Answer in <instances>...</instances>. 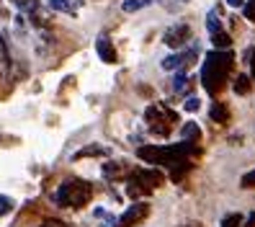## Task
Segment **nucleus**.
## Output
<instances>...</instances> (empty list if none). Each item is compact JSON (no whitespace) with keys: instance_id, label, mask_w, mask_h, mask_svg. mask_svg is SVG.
<instances>
[{"instance_id":"obj_9","label":"nucleus","mask_w":255,"mask_h":227,"mask_svg":"<svg viewBox=\"0 0 255 227\" xmlns=\"http://www.w3.org/2000/svg\"><path fill=\"white\" fill-rule=\"evenodd\" d=\"M144 163H152V165H157V158H160V147H152V145H144V147H139V153H137Z\"/></svg>"},{"instance_id":"obj_24","label":"nucleus","mask_w":255,"mask_h":227,"mask_svg":"<svg viewBox=\"0 0 255 227\" xmlns=\"http://www.w3.org/2000/svg\"><path fill=\"white\" fill-rule=\"evenodd\" d=\"M245 18H248V21H255V0H248V5H245Z\"/></svg>"},{"instance_id":"obj_11","label":"nucleus","mask_w":255,"mask_h":227,"mask_svg":"<svg viewBox=\"0 0 255 227\" xmlns=\"http://www.w3.org/2000/svg\"><path fill=\"white\" fill-rule=\"evenodd\" d=\"M188 171H191V163H188V160H178V163L170 165V178H173V181H181Z\"/></svg>"},{"instance_id":"obj_6","label":"nucleus","mask_w":255,"mask_h":227,"mask_svg":"<svg viewBox=\"0 0 255 227\" xmlns=\"http://www.w3.org/2000/svg\"><path fill=\"white\" fill-rule=\"evenodd\" d=\"M149 215V207L147 204H131L122 217H119V227H134L137 222H142Z\"/></svg>"},{"instance_id":"obj_10","label":"nucleus","mask_w":255,"mask_h":227,"mask_svg":"<svg viewBox=\"0 0 255 227\" xmlns=\"http://www.w3.org/2000/svg\"><path fill=\"white\" fill-rule=\"evenodd\" d=\"M96 155H109V147H103V145L85 147V150H80V153H75V160H80V158H96Z\"/></svg>"},{"instance_id":"obj_12","label":"nucleus","mask_w":255,"mask_h":227,"mask_svg":"<svg viewBox=\"0 0 255 227\" xmlns=\"http://www.w3.org/2000/svg\"><path fill=\"white\" fill-rule=\"evenodd\" d=\"M183 140L186 142H199L201 140V129L196 127V124H193V122H188V124H183Z\"/></svg>"},{"instance_id":"obj_5","label":"nucleus","mask_w":255,"mask_h":227,"mask_svg":"<svg viewBox=\"0 0 255 227\" xmlns=\"http://www.w3.org/2000/svg\"><path fill=\"white\" fill-rule=\"evenodd\" d=\"M131 181L149 191V189H157L162 181H165V176H162L160 171H155V168H139V171L131 173Z\"/></svg>"},{"instance_id":"obj_3","label":"nucleus","mask_w":255,"mask_h":227,"mask_svg":"<svg viewBox=\"0 0 255 227\" xmlns=\"http://www.w3.org/2000/svg\"><path fill=\"white\" fill-rule=\"evenodd\" d=\"M144 119L149 124V132L165 137V134H170V124L178 122V114L170 111V109H165V106H149V109L144 111Z\"/></svg>"},{"instance_id":"obj_17","label":"nucleus","mask_w":255,"mask_h":227,"mask_svg":"<svg viewBox=\"0 0 255 227\" xmlns=\"http://www.w3.org/2000/svg\"><path fill=\"white\" fill-rule=\"evenodd\" d=\"M144 5H149V0H122V10L124 13H137Z\"/></svg>"},{"instance_id":"obj_4","label":"nucleus","mask_w":255,"mask_h":227,"mask_svg":"<svg viewBox=\"0 0 255 227\" xmlns=\"http://www.w3.org/2000/svg\"><path fill=\"white\" fill-rule=\"evenodd\" d=\"M188 39H191V26H188V23H175V26H170L168 31H165V36H162V41L168 44L170 49H181Z\"/></svg>"},{"instance_id":"obj_23","label":"nucleus","mask_w":255,"mask_h":227,"mask_svg":"<svg viewBox=\"0 0 255 227\" xmlns=\"http://www.w3.org/2000/svg\"><path fill=\"white\" fill-rule=\"evenodd\" d=\"M183 106H186V111H191V114H193V111H199V109H201V101L191 96V98H188V101H186Z\"/></svg>"},{"instance_id":"obj_13","label":"nucleus","mask_w":255,"mask_h":227,"mask_svg":"<svg viewBox=\"0 0 255 227\" xmlns=\"http://www.w3.org/2000/svg\"><path fill=\"white\" fill-rule=\"evenodd\" d=\"M49 5L54 10H62V13H75L78 8V0H49Z\"/></svg>"},{"instance_id":"obj_16","label":"nucleus","mask_w":255,"mask_h":227,"mask_svg":"<svg viewBox=\"0 0 255 227\" xmlns=\"http://www.w3.org/2000/svg\"><path fill=\"white\" fill-rule=\"evenodd\" d=\"M235 93H237V96H248V93H250V78H248V75H237Z\"/></svg>"},{"instance_id":"obj_15","label":"nucleus","mask_w":255,"mask_h":227,"mask_svg":"<svg viewBox=\"0 0 255 227\" xmlns=\"http://www.w3.org/2000/svg\"><path fill=\"white\" fill-rule=\"evenodd\" d=\"M127 171V163H106L103 165V176L106 178H116L119 173H124Z\"/></svg>"},{"instance_id":"obj_20","label":"nucleus","mask_w":255,"mask_h":227,"mask_svg":"<svg viewBox=\"0 0 255 227\" xmlns=\"http://www.w3.org/2000/svg\"><path fill=\"white\" fill-rule=\"evenodd\" d=\"M240 186H243V189H255V171L245 173L243 181H240Z\"/></svg>"},{"instance_id":"obj_27","label":"nucleus","mask_w":255,"mask_h":227,"mask_svg":"<svg viewBox=\"0 0 255 227\" xmlns=\"http://www.w3.org/2000/svg\"><path fill=\"white\" fill-rule=\"evenodd\" d=\"M248 227H255V212H253V215L248 217Z\"/></svg>"},{"instance_id":"obj_7","label":"nucleus","mask_w":255,"mask_h":227,"mask_svg":"<svg viewBox=\"0 0 255 227\" xmlns=\"http://www.w3.org/2000/svg\"><path fill=\"white\" fill-rule=\"evenodd\" d=\"M96 52H98V57H101L106 65H114V62H116V49H114V41H111L109 36H98Z\"/></svg>"},{"instance_id":"obj_14","label":"nucleus","mask_w":255,"mask_h":227,"mask_svg":"<svg viewBox=\"0 0 255 227\" xmlns=\"http://www.w3.org/2000/svg\"><path fill=\"white\" fill-rule=\"evenodd\" d=\"M212 41H214V47H217V49H230V47H232V39H230L227 31H217V34H212Z\"/></svg>"},{"instance_id":"obj_26","label":"nucleus","mask_w":255,"mask_h":227,"mask_svg":"<svg viewBox=\"0 0 255 227\" xmlns=\"http://www.w3.org/2000/svg\"><path fill=\"white\" fill-rule=\"evenodd\" d=\"M44 227H67V225H62V222H47Z\"/></svg>"},{"instance_id":"obj_21","label":"nucleus","mask_w":255,"mask_h":227,"mask_svg":"<svg viewBox=\"0 0 255 227\" xmlns=\"http://www.w3.org/2000/svg\"><path fill=\"white\" fill-rule=\"evenodd\" d=\"M10 209H13V202L8 199V196H0V217H5Z\"/></svg>"},{"instance_id":"obj_8","label":"nucleus","mask_w":255,"mask_h":227,"mask_svg":"<svg viewBox=\"0 0 255 227\" xmlns=\"http://www.w3.org/2000/svg\"><path fill=\"white\" fill-rule=\"evenodd\" d=\"M209 116L214 119L217 124H227L230 122V109H227V103H212V109H209Z\"/></svg>"},{"instance_id":"obj_22","label":"nucleus","mask_w":255,"mask_h":227,"mask_svg":"<svg viewBox=\"0 0 255 227\" xmlns=\"http://www.w3.org/2000/svg\"><path fill=\"white\" fill-rule=\"evenodd\" d=\"M186 85H188V78H186L183 72H178V75H175V80H173V88H175V90H183Z\"/></svg>"},{"instance_id":"obj_1","label":"nucleus","mask_w":255,"mask_h":227,"mask_svg":"<svg viewBox=\"0 0 255 227\" xmlns=\"http://www.w3.org/2000/svg\"><path fill=\"white\" fill-rule=\"evenodd\" d=\"M235 65V54L230 49H214L209 52L204 59V70H201V83L206 88V93L217 96L227 83V75Z\"/></svg>"},{"instance_id":"obj_25","label":"nucleus","mask_w":255,"mask_h":227,"mask_svg":"<svg viewBox=\"0 0 255 227\" xmlns=\"http://www.w3.org/2000/svg\"><path fill=\"white\" fill-rule=\"evenodd\" d=\"M243 3H245V0H227L230 8H243Z\"/></svg>"},{"instance_id":"obj_18","label":"nucleus","mask_w":255,"mask_h":227,"mask_svg":"<svg viewBox=\"0 0 255 227\" xmlns=\"http://www.w3.org/2000/svg\"><path fill=\"white\" fill-rule=\"evenodd\" d=\"M206 26H209V31L212 34H217V31H222V23H219V16H217V10H212L206 16Z\"/></svg>"},{"instance_id":"obj_19","label":"nucleus","mask_w":255,"mask_h":227,"mask_svg":"<svg viewBox=\"0 0 255 227\" xmlns=\"http://www.w3.org/2000/svg\"><path fill=\"white\" fill-rule=\"evenodd\" d=\"M222 227H243V215H227L222 220Z\"/></svg>"},{"instance_id":"obj_2","label":"nucleus","mask_w":255,"mask_h":227,"mask_svg":"<svg viewBox=\"0 0 255 227\" xmlns=\"http://www.w3.org/2000/svg\"><path fill=\"white\" fill-rule=\"evenodd\" d=\"M93 199V186L88 181H80V178H70L65 184H59L57 194H54V202L59 207H70V209H78L83 204H88Z\"/></svg>"},{"instance_id":"obj_28","label":"nucleus","mask_w":255,"mask_h":227,"mask_svg":"<svg viewBox=\"0 0 255 227\" xmlns=\"http://www.w3.org/2000/svg\"><path fill=\"white\" fill-rule=\"evenodd\" d=\"M250 65H253V78H255V49H253V62Z\"/></svg>"}]
</instances>
